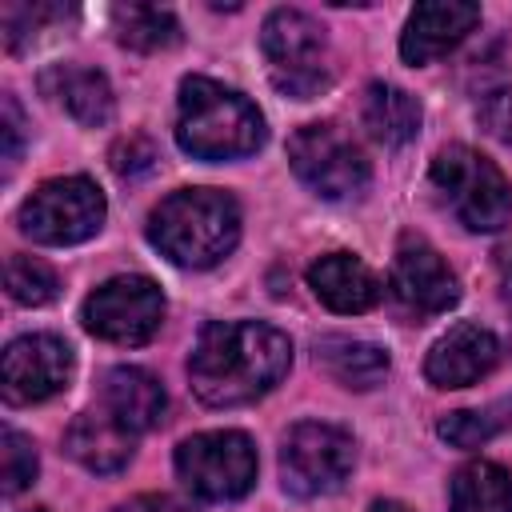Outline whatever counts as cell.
Segmentation results:
<instances>
[{"label": "cell", "mask_w": 512, "mask_h": 512, "mask_svg": "<svg viewBox=\"0 0 512 512\" xmlns=\"http://www.w3.org/2000/svg\"><path fill=\"white\" fill-rule=\"evenodd\" d=\"M64 448L76 464H84L88 472H100V476H112L120 472L132 452H136V436L128 428H120L104 408H92V412H80L68 432H64Z\"/></svg>", "instance_id": "17"}, {"label": "cell", "mask_w": 512, "mask_h": 512, "mask_svg": "<svg viewBox=\"0 0 512 512\" xmlns=\"http://www.w3.org/2000/svg\"><path fill=\"white\" fill-rule=\"evenodd\" d=\"M448 512H512V472L492 460H472L452 476Z\"/></svg>", "instance_id": "21"}, {"label": "cell", "mask_w": 512, "mask_h": 512, "mask_svg": "<svg viewBox=\"0 0 512 512\" xmlns=\"http://www.w3.org/2000/svg\"><path fill=\"white\" fill-rule=\"evenodd\" d=\"M24 512H48V508H24Z\"/></svg>", "instance_id": "32"}, {"label": "cell", "mask_w": 512, "mask_h": 512, "mask_svg": "<svg viewBox=\"0 0 512 512\" xmlns=\"http://www.w3.org/2000/svg\"><path fill=\"white\" fill-rule=\"evenodd\" d=\"M496 356H500V344L488 328L456 324L432 344V352L424 360V376L436 388H468L496 368Z\"/></svg>", "instance_id": "13"}, {"label": "cell", "mask_w": 512, "mask_h": 512, "mask_svg": "<svg viewBox=\"0 0 512 512\" xmlns=\"http://www.w3.org/2000/svg\"><path fill=\"white\" fill-rule=\"evenodd\" d=\"M496 268H500V276H504V288H508V296H512V240L496 248Z\"/></svg>", "instance_id": "30"}, {"label": "cell", "mask_w": 512, "mask_h": 512, "mask_svg": "<svg viewBox=\"0 0 512 512\" xmlns=\"http://www.w3.org/2000/svg\"><path fill=\"white\" fill-rule=\"evenodd\" d=\"M292 368V340L260 320H216L188 356L192 392L212 408L252 404Z\"/></svg>", "instance_id": "1"}, {"label": "cell", "mask_w": 512, "mask_h": 512, "mask_svg": "<svg viewBox=\"0 0 512 512\" xmlns=\"http://www.w3.org/2000/svg\"><path fill=\"white\" fill-rule=\"evenodd\" d=\"M100 408L120 424L128 428L132 436L140 432H152L160 420H164V408H168V396L160 388V380L144 368H112L104 376V392H100Z\"/></svg>", "instance_id": "16"}, {"label": "cell", "mask_w": 512, "mask_h": 512, "mask_svg": "<svg viewBox=\"0 0 512 512\" xmlns=\"http://www.w3.org/2000/svg\"><path fill=\"white\" fill-rule=\"evenodd\" d=\"M360 116H364L368 136L384 148H404L420 132V104L412 92H404L396 84H380V80L368 84Z\"/></svg>", "instance_id": "19"}, {"label": "cell", "mask_w": 512, "mask_h": 512, "mask_svg": "<svg viewBox=\"0 0 512 512\" xmlns=\"http://www.w3.org/2000/svg\"><path fill=\"white\" fill-rule=\"evenodd\" d=\"M260 48L268 56V76L276 92L292 100H312L328 88L332 72L324 64V28L300 8H276L260 28Z\"/></svg>", "instance_id": "5"}, {"label": "cell", "mask_w": 512, "mask_h": 512, "mask_svg": "<svg viewBox=\"0 0 512 512\" xmlns=\"http://www.w3.org/2000/svg\"><path fill=\"white\" fill-rule=\"evenodd\" d=\"M148 240L180 268H212L240 240V208L216 188H180L148 216Z\"/></svg>", "instance_id": "3"}, {"label": "cell", "mask_w": 512, "mask_h": 512, "mask_svg": "<svg viewBox=\"0 0 512 512\" xmlns=\"http://www.w3.org/2000/svg\"><path fill=\"white\" fill-rule=\"evenodd\" d=\"M116 36L132 52H160L180 40V24L168 8L128 4V8H116Z\"/></svg>", "instance_id": "22"}, {"label": "cell", "mask_w": 512, "mask_h": 512, "mask_svg": "<svg viewBox=\"0 0 512 512\" xmlns=\"http://www.w3.org/2000/svg\"><path fill=\"white\" fill-rule=\"evenodd\" d=\"M4 284H8V296L16 304H28V308H40V304L56 300V288H60L52 264H44L40 256H28V252H12L8 256Z\"/></svg>", "instance_id": "23"}, {"label": "cell", "mask_w": 512, "mask_h": 512, "mask_svg": "<svg viewBox=\"0 0 512 512\" xmlns=\"http://www.w3.org/2000/svg\"><path fill=\"white\" fill-rule=\"evenodd\" d=\"M116 512H196V508L176 500V496H136V500L120 504Z\"/></svg>", "instance_id": "29"}, {"label": "cell", "mask_w": 512, "mask_h": 512, "mask_svg": "<svg viewBox=\"0 0 512 512\" xmlns=\"http://www.w3.org/2000/svg\"><path fill=\"white\" fill-rule=\"evenodd\" d=\"M176 144L196 160H240L264 144V116L236 88L188 76L176 104Z\"/></svg>", "instance_id": "2"}, {"label": "cell", "mask_w": 512, "mask_h": 512, "mask_svg": "<svg viewBox=\"0 0 512 512\" xmlns=\"http://www.w3.org/2000/svg\"><path fill=\"white\" fill-rule=\"evenodd\" d=\"M4 492L8 496H16V492H24L32 480H36V468H40V460H36V444L24 436V432H16V428H4Z\"/></svg>", "instance_id": "25"}, {"label": "cell", "mask_w": 512, "mask_h": 512, "mask_svg": "<svg viewBox=\"0 0 512 512\" xmlns=\"http://www.w3.org/2000/svg\"><path fill=\"white\" fill-rule=\"evenodd\" d=\"M40 88L64 104V112L84 124V128H100L112 120L116 100H112V84L104 80V72L96 68H80V64H56L40 76Z\"/></svg>", "instance_id": "18"}, {"label": "cell", "mask_w": 512, "mask_h": 512, "mask_svg": "<svg viewBox=\"0 0 512 512\" xmlns=\"http://www.w3.org/2000/svg\"><path fill=\"white\" fill-rule=\"evenodd\" d=\"M0 108H4V124H0V136H4V160L16 164V156H20V148H24V116H20V104H16L12 92H4Z\"/></svg>", "instance_id": "28"}, {"label": "cell", "mask_w": 512, "mask_h": 512, "mask_svg": "<svg viewBox=\"0 0 512 512\" xmlns=\"http://www.w3.org/2000/svg\"><path fill=\"white\" fill-rule=\"evenodd\" d=\"M52 16H64V8H48V4H4L0 20H4V40L8 48H20L24 36H32L44 20Z\"/></svg>", "instance_id": "26"}, {"label": "cell", "mask_w": 512, "mask_h": 512, "mask_svg": "<svg viewBox=\"0 0 512 512\" xmlns=\"http://www.w3.org/2000/svg\"><path fill=\"white\" fill-rule=\"evenodd\" d=\"M480 24V8L464 4V0H428L416 4L404 36H400V56L408 64H428L444 52H452L472 28Z\"/></svg>", "instance_id": "14"}, {"label": "cell", "mask_w": 512, "mask_h": 512, "mask_svg": "<svg viewBox=\"0 0 512 512\" xmlns=\"http://www.w3.org/2000/svg\"><path fill=\"white\" fill-rule=\"evenodd\" d=\"M104 192L88 176L44 180L20 204V232L36 244H80L104 224Z\"/></svg>", "instance_id": "6"}, {"label": "cell", "mask_w": 512, "mask_h": 512, "mask_svg": "<svg viewBox=\"0 0 512 512\" xmlns=\"http://www.w3.org/2000/svg\"><path fill=\"white\" fill-rule=\"evenodd\" d=\"M432 184L468 232H500L512 220V188L504 172L468 144H448L436 152Z\"/></svg>", "instance_id": "4"}, {"label": "cell", "mask_w": 512, "mask_h": 512, "mask_svg": "<svg viewBox=\"0 0 512 512\" xmlns=\"http://www.w3.org/2000/svg\"><path fill=\"white\" fill-rule=\"evenodd\" d=\"M368 512H412L408 504H400V500H372V508Z\"/></svg>", "instance_id": "31"}, {"label": "cell", "mask_w": 512, "mask_h": 512, "mask_svg": "<svg viewBox=\"0 0 512 512\" xmlns=\"http://www.w3.org/2000/svg\"><path fill=\"white\" fill-rule=\"evenodd\" d=\"M308 288L316 292V300H324L332 312H368L380 300V280L376 272L352 256V252H324L320 260H312L308 268Z\"/></svg>", "instance_id": "15"}, {"label": "cell", "mask_w": 512, "mask_h": 512, "mask_svg": "<svg viewBox=\"0 0 512 512\" xmlns=\"http://www.w3.org/2000/svg\"><path fill=\"white\" fill-rule=\"evenodd\" d=\"M392 292H396V300L404 308H412L420 316L448 312L460 300V284H456L452 268L420 236H404L400 240L396 260H392Z\"/></svg>", "instance_id": "12"}, {"label": "cell", "mask_w": 512, "mask_h": 512, "mask_svg": "<svg viewBox=\"0 0 512 512\" xmlns=\"http://www.w3.org/2000/svg\"><path fill=\"white\" fill-rule=\"evenodd\" d=\"M440 440H448L452 448H480L500 432V416L480 412V408H464V412H448L436 424Z\"/></svg>", "instance_id": "24"}, {"label": "cell", "mask_w": 512, "mask_h": 512, "mask_svg": "<svg viewBox=\"0 0 512 512\" xmlns=\"http://www.w3.org/2000/svg\"><path fill=\"white\" fill-rule=\"evenodd\" d=\"M72 348L60 336L32 332L4 348V400L8 404H40L68 388Z\"/></svg>", "instance_id": "11"}, {"label": "cell", "mask_w": 512, "mask_h": 512, "mask_svg": "<svg viewBox=\"0 0 512 512\" xmlns=\"http://www.w3.org/2000/svg\"><path fill=\"white\" fill-rule=\"evenodd\" d=\"M176 472L204 500H240L256 484V448L244 432H200L176 448Z\"/></svg>", "instance_id": "8"}, {"label": "cell", "mask_w": 512, "mask_h": 512, "mask_svg": "<svg viewBox=\"0 0 512 512\" xmlns=\"http://www.w3.org/2000/svg\"><path fill=\"white\" fill-rule=\"evenodd\" d=\"M152 164H156V144H152L148 136L132 132V136H124V140L112 144V168H116V176L136 180V176H144Z\"/></svg>", "instance_id": "27"}, {"label": "cell", "mask_w": 512, "mask_h": 512, "mask_svg": "<svg viewBox=\"0 0 512 512\" xmlns=\"http://www.w3.org/2000/svg\"><path fill=\"white\" fill-rule=\"evenodd\" d=\"M356 444L344 428L324 420H304L284 436L280 448V476L292 496H320L340 488V480L352 472Z\"/></svg>", "instance_id": "9"}, {"label": "cell", "mask_w": 512, "mask_h": 512, "mask_svg": "<svg viewBox=\"0 0 512 512\" xmlns=\"http://www.w3.org/2000/svg\"><path fill=\"white\" fill-rule=\"evenodd\" d=\"M164 324V296L148 276H112L84 300V328L108 344H148Z\"/></svg>", "instance_id": "10"}, {"label": "cell", "mask_w": 512, "mask_h": 512, "mask_svg": "<svg viewBox=\"0 0 512 512\" xmlns=\"http://www.w3.org/2000/svg\"><path fill=\"white\" fill-rule=\"evenodd\" d=\"M316 364L344 388L368 392L376 384H384L388 376V352L380 344L368 340H352V336H324L316 340Z\"/></svg>", "instance_id": "20"}, {"label": "cell", "mask_w": 512, "mask_h": 512, "mask_svg": "<svg viewBox=\"0 0 512 512\" xmlns=\"http://www.w3.org/2000/svg\"><path fill=\"white\" fill-rule=\"evenodd\" d=\"M288 164L292 172L324 200H348L368 188V160L356 148L352 136H344L336 124H304L288 140Z\"/></svg>", "instance_id": "7"}]
</instances>
